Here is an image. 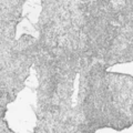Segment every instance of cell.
Returning <instances> with one entry per match:
<instances>
[{
	"label": "cell",
	"instance_id": "1",
	"mask_svg": "<svg viewBox=\"0 0 133 133\" xmlns=\"http://www.w3.org/2000/svg\"><path fill=\"white\" fill-rule=\"evenodd\" d=\"M0 133H15L10 128L8 127V123L5 119L0 120Z\"/></svg>",
	"mask_w": 133,
	"mask_h": 133
}]
</instances>
